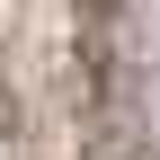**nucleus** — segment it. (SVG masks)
<instances>
[{
	"instance_id": "nucleus-1",
	"label": "nucleus",
	"mask_w": 160,
	"mask_h": 160,
	"mask_svg": "<svg viewBox=\"0 0 160 160\" xmlns=\"http://www.w3.org/2000/svg\"><path fill=\"white\" fill-rule=\"evenodd\" d=\"M89 9H116V0H89Z\"/></svg>"
}]
</instances>
